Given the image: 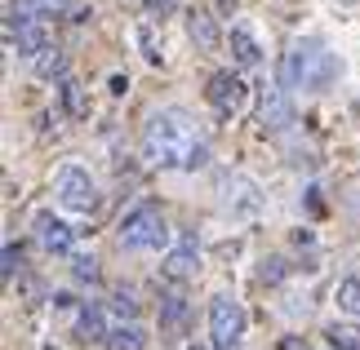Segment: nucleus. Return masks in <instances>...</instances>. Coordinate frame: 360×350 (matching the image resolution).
I'll return each instance as SVG.
<instances>
[{"instance_id":"nucleus-1","label":"nucleus","mask_w":360,"mask_h":350,"mask_svg":"<svg viewBox=\"0 0 360 350\" xmlns=\"http://www.w3.org/2000/svg\"><path fill=\"white\" fill-rule=\"evenodd\" d=\"M143 151H147L151 164H160V169H205V164H210L205 137L196 133V124H191L187 111H178V107H165V111H156V116L147 120Z\"/></svg>"},{"instance_id":"nucleus-2","label":"nucleus","mask_w":360,"mask_h":350,"mask_svg":"<svg viewBox=\"0 0 360 350\" xmlns=\"http://www.w3.org/2000/svg\"><path fill=\"white\" fill-rule=\"evenodd\" d=\"M338 76V58L321 40H294L281 58V85L285 89H325Z\"/></svg>"},{"instance_id":"nucleus-3","label":"nucleus","mask_w":360,"mask_h":350,"mask_svg":"<svg viewBox=\"0 0 360 350\" xmlns=\"http://www.w3.org/2000/svg\"><path fill=\"white\" fill-rule=\"evenodd\" d=\"M165 240H169V227H165V213L156 204H138L134 213L120 222V248L143 253V248H160Z\"/></svg>"},{"instance_id":"nucleus-4","label":"nucleus","mask_w":360,"mask_h":350,"mask_svg":"<svg viewBox=\"0 0 360 350\" xmlns=\"http://www.w3.org/2000/svg\"><path fill=\"white\" fill-rule=\"evenodd\" d=\"M210 337H214V350H240L245 342V306L227 292L210 297Z\"/></svg>"},{"instance_id":"nucleus-5","label":"nucleus","mask_w":360,"mask_h":350,"mask_svg":"<svg viewBox=\"0 0 360 350\" xmlns=\"http://www.w3.org/2000/svg\"><path fill=\"white\" fill-rule=\"evenodd\" d=\"M53 191H58V200H63L67 213H94V208H98V187H94V177L80 169V164H67V169H58Z\"/></svg>"},{"instance_id":"nucleus-6","label":"nucleus","mask_w":360,"mask_h":350,"mask_svg":"<svg viewBox=\"0 0 360 350\" xmlns=\"http://www.w3.org/2000/svg\"><path fill=\"white\" fill-rule=\"evenodd\" d=\"M5 40H9V49L22 53V58H36V53L49 45L40 18H22V13H9V18H5Z\"/></svg>"},{"instance_id":"nucleus-7","label":"nucleus","mask_w":360,"mask_h":350,"mask_svg":"<svg viewBox=\"0 0 360 350\" xmlns=\"http://www.w3.org/2000/svg\"><path fill=\"white\" fill-rule=\"evenodd\" d=\"M205 97H210V107L218 116H236L245 107V80L236 72H218V76H210V85H205Z\"/></svg>"},{"instance_id":"nucleus-8","label":"nucleus","mask_w":360,"mask_h":350,"mask_svg":"<svg viewBox=\"0 0 360 350\" xmlns=\"http://www.w3.org/2000/svg\"><path fill=\"white\" fill-rule=\"evenodd\" d=\"M289 89L285 85H271V89H262V102H258V120H262V129H271V133H281L294 124V107H289Z\"/></svg>"},{"instance_id":"nucleus-9","label":"nucleus","mask_w":360,"mask_h":350,"mask_svg":"<svg viewBox=\"0 0 360 350\" xmlns=\"http://www.w3.org/2000/svg\"><path fill=\"white\" fill-rule=\"evenodd\" d=\"M200 271V244H196V235H183L174 248H169V257H165V275L169 279H191Z\"/></svg>"},{"instance_id":"nucleus-10","label":"nucleus","mask_w":360,"mask_h":350,"mask_svg":"<svg viewBox=\"0 0 360 350\" xmlns=\"http://www.w3.org/2000/svg\"><path fill=\"white\" fill-rule=\"evenodd\" d=\"M36 244L45 248V253H67V248H72V227L53 213H40L36 217Z\"/></svg>"},{"instance_id":"nucleus-11","label":"nucleus","mask_w":360,"mask_h":350,"mask_svg":"<svg viewBox=\"0 0 360 350\" xmlns=\"http://www.w3.org/2000/svg\"><path fill=\"white\" fill-rule=\"evenodd\" d=\"M187 36H191V45H196L200 53H214L218 45H223L214 13H205V9H187Z\"/></svg>"},{"instance_id":"nucleus-12","label":"nucleus","mask_w":360,"mask_h":350,"mask_svg":"<svg viewBox=\"0 0 360 350\" xmlns=\"http://www.w3.org/2000/svg\"><path fill=\"white\" fill-rule=\"evenodd\" d=\"M231 58H236L240 67H258L262 62V49L249 27H231Z\"/></svg>"},{"instance_id":"nucleus-13","label":"nucleus","mask_w":360,"mask_h":350,"mask_svg":"<svg viewBox=\"0 0 360 350\" xmlns=\"http://www.w3.org/2000/svg\"><path fill=\"white\" fill-rule=\"evenodd\" d=\"M183 319H187V297L183 292H165L160 297V332L174 337V332L183 328Z\"/></svg>"},{"instance_id":"nucleus-14","label":"nucleus","mask_w":360,"mask_h":350,"mask_svg":"<svg viewBox=\"0 0 360 350\" xmlns=\"http://www.w3.org/2000/svg\"><path fill=\"white\" fill-rule=\"evenodd\" d=\"M107 346L112 350H143L147 346V332H143V324H116L112 332H107Z\"/></svg>"},{"instance_id":"nucleus-15","label":"nucleus","mask_w":360,"mask_h":350,"mask_svg":"<svg viewBox=\"0 0 360 350\" xmlns=\"http://www.w3.org/2000/svg\"><path fill=\"white\" fill-rule=\"evenodd\" d=\"M107 306H85V311H80V337L85 342H103L107 337Z\"/></svg>"},{"instance_id":"nucleus-16","label":"nucleus","mask_w":360,"mask_h":350,"mask_svg":"<svg viewBox=\"0 0 360 350\" xmlns=\"http://www.w3.org/2000/svg\"><path fill=\"white\" fill-rule=\"evenodd\" d=\"M72 0H9V13H22V18H45V13H63Z\"/></svg>"},{"instance_id":"nucleus-17","label":"nucleus","mask_w":360,"mask_h":350,"mask_svg":"<svg viewBox=\"0 0 360 350\" xmlns=\"http://www.w3.org/2000/svg\"><path fill=\"white\" fill-rule=\"evenodd\" d=\"M334 302H338V311H347L352 319H360V279H342V284L334 288Z\"/></svg>"},{"instance_id":"nucleus-18","label":"nucleus","mask_w":360,"mask_h":350,"mask_svg":"<svg viewBox=\"0 0 360 350\" xmlns=\"http://www.w3.org/2000/svg\"><path fill=\"white\" fill-rule=\"evenodd\" d=\"M63 67H67L63 49H49V45H45V49L36 53V76H45V80H49V76H63Z\"/></svg>"},{"instance_id":"nucleus-19","label":"nucleus","mask_w":360,"mask_h":350,"mask_svg":"<svg viewBox=\"0 0 360 350\" xmlns=\"http://www.w3.org/2000/svg\"><path fill=\"white\" fill-rule=\"evenodd\" d=\"M72 275L80 279V284H94V279H98V262H94L89 253H76L72 257Z\"/></svg>"},{"instance_id":"nucleus-20","label":"nucleus","mask_w":360,"mask_h":350,"mask_svg":"<svg viewBox=\"0 0 360 350\" xmlns=\"http://www.w3.org/2000/svg\"><path fill=\"white\" fill-rule=\"evenodd\" d=\"M63 97H67V111H72V116H85L89 111V102H85V93H80L76 80H63Z\"/></svg>"},{"instance_id":"nucleus-21","label":"nucleus","mask_w":360,"mask_h":350,"mask_svg":"<svg viewBox=\"0 0 360 350\" xmlns=\"http://www.w3.org/2000/svg\"><path fill=\"white\" fill-rule=\"evenodd\" d=\"M18 266H22V248L18 244H5V253H0V275H5V284L18 275Z\"/></svg>"},{"instance_id":"nucleus-22","label":"nucleus","mask_w":360,"mask_h":350,"mask_svg":"<svg viewBox=\"0 0 360 350\" xmlns=\"http://www.w3.org/2000/svg\"><path fill=\"white\" fill-rule=\"evenodd\" d=\"M107 306H112V311H116L120 319H134V315H138V302H134V292H129V288H120V292H116V297L107 302Z\"/></svg>"},{"instance_id":"nucleus-23","label":"nucleus","mask_w":360,"mask_h":350,"mask_svg":"<svg viewBox=\"0 0 360 350\" xmlns=\"http://www.w3.org/2000/svg\"><path fill=\"white\" fill-rule=\"evenodd\" d=\"M329 342H334L338 350H360L356 328H342V324H334V328H329Z\"/></svg>"},{"instance_id":"nucleus-24","label":"nucleus","mask_w":360,"mask_h":350,"mask_svg":"<svg viewBox=\"0 0 360 350\" xmlns=\"http://www.w3.org/2000/svg\"><path fill=\"white\" fill-rule=\"evenodd\" d=\"M151 9H160V18H165V9H174V0H147Z\"/></svg>"},{"instance_id":"nucleus-25","label":"nucleus","mask_w":360,"mask_h":350,"mask_svg":"<svg viewBox=\"0 0 360 350\" xmlns=\"http://www.w3.org/2000/svg\"><path fill=\"white\" fill-rule=\"evenodd\" d=\"M191 350H200V346H191Z\"/></svg>"}]
</instances>
